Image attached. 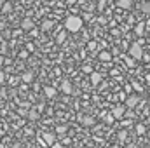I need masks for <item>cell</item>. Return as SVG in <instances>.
I'll list each match as a JSON object with an SVG mask.
<instances>
[{"instance_id":"cell-1","label":"cell","mask_w":150,"mask_h":148,"mask_svg":"<svg viewBox=\"0 0 150 148\" xmlns=\"http://www.w3.org/2000/svg\"><path fill=\"white\" fill-rule=\"evenodd\" d=\"M82 26H84V21H82V18L80 16H68L67 19H65V30L67 32H72V33H77V32H80L82 30Z\"/></svg>"},{"instance_id":"cell-2","label":"cell","mask_w":150,"mask_h":148,"mask_svg":"<svg viewBox=\"0 0 150 148\" xmlns=\"http://www.w3.org/2000/svg\"><path fill=\"white\" fill-rule=\"evenodd\" d=\"M143 47H142V44L140 42H134V44H131V47H129V56L136 61V59H143Z\"/></svg>"},{"instance_id":"cell-3","label":"cell","mask_w":150,"mask_h":148,"mask_svg":"<svg viewBox=\"0 0 150 148\" xmlns=\"http://www.w3.org/2000/svg\"><path fill=\"white\" fill-rule=\"evenodd\" d=\"M140 103V96L138 94H129V96H126V99H124V106L126 108H136V105Z\"/></svg>"},{"instance_id":"cell-4","label":"cell","mask_w":150,"mask_h":148,"mask_svg":"<svg viewBox=\"0 0 150 148\" xmlns=\"http://www.w3.org/2000/svg\"><path fill=\"white\" fill-rule=\"evenodd\" d=\"M126 110H127V108H126L124 105H117V106H113V108H112L110 115H112V117L115 118V120H119V118H122V117H124Z\"/></svg>"},{"instance_id":"cell-5","label":"cell","mask_w":150,"mask_h":148,"mask_svg":"<svg viewBox=\"0 0 150 148\" xmlns=\"http://www.w3.org/2000/svg\"><path fill=\"white\" fill-rule=\"evenodd\" d=\"M42 141H44L47 147H51L54 141H58V136H56L54 132H44V134H42Z\"/></svg>"},{"instance_id":"cell-6","label":"cell","mask_w":150,"mask_h":148,"mask_svg":"<svg viewBox=\"0 0 150 148\" xmlns=\"http://www.w3.org/2000/svg\"><path fill=\"white\" fill-rule=\"evenodd\" d=\"M35 28V25H33V19H30V18H25L23 21H21V30H25V32H30V30H33Z\"/></svg>"},{"instance_id":"cell-7","label":"cell","mask_w":150,"mask_h":148,"mask_svg":"<svg viewBox=\"0 0 150 148\" xmlns=\"http://www.w3.org/2000/svg\"><path fill=\"white\" fill-rule=\"evenodd\" d=\"M89 78H91V84H93V85H98V84L103 80V75L98 73V72H91V77H89Z\"/></svg>"},{"instance_id":"cell-8","label":"cell","mask_w":150,"mask_h":148,"mask_svg":"<svg viewBox=\"0 0 150 148\" xmlns=\"http://www.w3.org/2000/svg\"><path fill=\"white\" fill-rule=\"evenodd\" d=\"M117 7L119 9H124V11H129L133 7V2L131 0H117Z\"/></svg>"},{"instance_id":"cell-9","label":"cell","mask_w":150,"mask_h":148,"mask_svg":"<svg viewBox=\"0 0 150 148\" xmlns=\"http://www.w3.org/2000/svg\"><path fill=\"white\" fill-rule=\"evenodd\" d=\"M61 92L63 94H72V84L68 80H63L61 82Z\"/></svg>"},{"instance_id":"cell-10","label":"cell","mask_w":150,"mask_h":148,"mask_svg":"<svg viewBox=\"0 0 150 148\" xmlns=\"http://www.w3.org/2000/svg\"><path fill=\"white\" fill-rule=\"evenodd\" d=\"M98 59H100V61H105V63H107V61H110V59H112V54H110L108 51H101V52L98 54Z\"/></svg>"},{"instance_id":"cell-11","label":"cell","mask_w":150,"mask_h":148,"mask_svg":"<svg viewBox=\"0 0 150 148\" xmlns=\"http://www.w3.org/2000/svg\"><path fill=\"white\" fill-rule=\"evenodd\" d=\"M134 32H136L138 37H143V35H145V23H138L136 28H134Z\"/></svg>"},{"instance_id":"cell-12","label":"cell","mask_w":150,"mask_h":148,"mask_svg":"<svg viewBox=\"0 0 150 148\" xmlns=\"http://www.w3.org/2000/svg\"><path fill=\"white\" fill-rule=\"evenodd\" d=\"M140 7H142V12H143L145 16H150V0H145Z\"/></svg>"},{"instance_id":"cell-13","label":"cell","mask_w":150,"mask_h":148,"mask_svg":"<svg viewBox=\"0 0 150 148\" xmlns=\"http://www.w3.org/2000/svg\"><path fill=\"white\" fill-rule=\"evenodd\" d=\"M67 131H68V127H67V125H58L54 134H58V136H61V138H63V136L67 134Z\"/></svg>"},{"instance_id":"cell-14","label":"cell","mask_w":150,"mask_h":148,"mask_svg":"<svg viewBox=\"0 0 150 148\" xmlns=\"http://www.w3.org/2000/svg\"><path fill=\"white\" fill-rule=\"evenodd\" d=\"M44 92H45V96H47V98H54V96H56V89H54V87H51V85H49V87H45V89H44Z\"/></svg>"},{"instance_id":"cell-15","label":"cell","mask_w":150,"mask_h":148,"mask_svg":"<svg viewBox=\"0 0 150 148\" xmlns=\"http://www.w3.org/2000/svg\"><path fill=\"white\" fill-rule=\"evenodd\" d=\"M136 132H138L140 136L147 134V127H145V124H138V125H136Z\"/></svg>"},{"instance_id":"cell-16","label":"cell","mask_w":150,"mask_h":148,"mask_svg":"<svg viewBox=\"0 0 150 148\" xmlns=\"http://www.w3.org/2000/svg\"><path fill=\"white\" fill-rule=\"evenodd\" d=\"M23 82H26V84L33 82V73H32V72H26V73H23Z\"/></svg>"},{"instance_id":"cell-17","label":"cell","mask_w":150,"mask_h":148,"mask_svg":"<svg viewBox=\"0 0 150 148\" xmlns=\"http://www.w3.org/2000/svg\"><path fill=\"white\" fill-rule=\"evenodd\" d=\"M65 40H67V33H65V32L58 33V37H56V42H58V44H63Z\"/></svg>"},{"instance_id":"cell-18","label":"cell","mask_w":150,"mask_h":148,"mask_svg":"<svg viewBox=\"0 0 150 148\" xmlns=\"http://www.w3.org/2000/svg\"><path fill=\"white\" fill-rule=\"evenodd\" d=\"M51 28H52V21H44V23H42V30H44V32H47V30H51Z\"/></svg>"},{"instance_id":"cell-19","label":"cell","mask_w":150,"mask_h":148,"mask_svg":"<svg viewBox=\"0 0 150 148\" xmlns=\"http://www.w3.org/2000/svg\"><path fill=\"white\" fill-rule=\"evenodd\" d=\"M96 47H98V44H96V42H94V40H91V42H89V44H87V49H89V51H91V52H94V51H96Z\"/></svg>"},{"instance_id":"cell-20","label":"cell","mask_w":150,"mask_h":148,"mask_svg":"<svg viewBox=\"0 0 150 148\" xmlns=\"http://www.w3.org/2000/svg\"><path fill=\"white\" fill-rule=\"evenodd\" d=\"M113 120H115V118H113L112 115H107V117H105V124H108V125L113 124Z\"/></svg>"},{"instance_id":"cell-21","label":"cell","mask_w":150,"mask_h":148,"mask_svg":"<svg viewBox=\"0 0 150 148\" xmlns=\"http://www.w3.org/2000/svg\"><path fill=\"white\" fill-rule=\"evenodd\" d=\"M28 54H30V52L25 49V51H21V52H19V58H21V59H26V58H28Z\"/></svg>"},{"instance_id":"cell-22","label":"cell","mask_w":150,"mask_h":148,"mask_svg":"<svg viewBox=\"0 0 150 148\" xmlns=\"http://www.w3.org/2000/svg\"><path fill=\"white\" fill-rule=\"evenodd\" d=\"M30 118H32V120H37V118H38V113L32 110V111H30Z\"/></svg>"},{"instance_id":"cell-23","label":"cell","mask_w":150,"mask_h":148,"mask_svg":"<svg viewBox=\"0 0 150 148\" xmlns=\"http://www.w3.org/2000/svg\"><path fill=\"white\" fill-rule=\"evenodd\" d=\"M26 51H28V52H33V51H35V45H33V44H28V45H26Z\"/></svg>"},{"instance_id":"cell-24","label":"cell","mask_w":150,"mask_h":148,"mask_svg":"<svg viewBox=\"0 0 150 148\" xmlns=\"http://www.w3.org/2000/svg\"><path fill=\"white\" fill-rule=\"evenodd\" d=\"M51 148H63V143H58V141H54V143L51 145Z\"/></svg>"},{"instance_id":"cell-25","label":"cell","mask_w":150,"mask_h":148,"mask_svg":"<svg viewBox=\"0 0 150 148\" xmlns=\"http://www.w3.org/2000/svg\"><path fill=\"white\" fill-rule=\"evenodd\" d=\"M0 84H5V73L0 72Z\"/></svg>"},{"instance_id":"cell-26","label":"cell","mask_w":150,"mask_h":148,"mask_svg":"<svg viewBox=\"0 0 150 148\" xmlns=\"http://www.w3.org/2000/svg\"><path fill=\"white\" fill-rule=\"evenodd\" d=\"M91 124H93V118H91V117H89V118H86V120H84V125H91Z\"/></svg>"},{"instance_id":"cell-27","label":"cell","mask_w":150,"mask_h":148,"mask_svg":"<svg viewBox=\"0 0 150 148\" xmlns=\"http://www.w3.org/2000/svg\"><path fill=\"white\" fill-rule=\"evenodd\" d=\"M4 11H11V4H9V2H7V4L4 5Z\"/></svg>"},{"instance_id":"cell-28","label":"cell","mask_w":150,"mask_h":148,"mask_svg":"<svg viewBox=\"0 0 150 148\" xmlns=\"http://www.w3.org/2000/svg\"><path fill=\"white\" fill-rule=\"evenodd\" d=\"M84 72H86V73H91L93 70H91V66H84Z\"/></svg>"},{"instance_id":"cell-29","label":"cell","mask_w":150,"mask_h":148,"mask_svg":"<svg viewBox=\"0 0 150 148\" xmlns=\"http://www.w3.org/2000/svg\"><path fill=\"white\" fill-rule=\"evenodd\" d=\"M119 138H120V141H124V138H126V132H120V134H119Z\"/></svg>"},{"instance_id":"cell-30","label":"cell","mask_w":150,"mask_h":148,"mask_svg":"<svg viewBox=\"0 0 150 148\" xmlns=\"http://www.w3.org/2000/svg\"><path fill=\"white\" fill-rule=\"evenodd\" d=\"M2 37H5V38H9V37H11V32H9V30H7V32H5V33H4V35H2Z\"/></svg>"},{"instance_id":"cell-31","label":"cell","mask_w":150,"mask_h":148,"mask_svg":"<svg viewBox=\"0 0 150 148\" xmlns=\"http://www.w3.org/2000/svg\"><path fill=\"white\" fill-rule=\"evenodd\" d=\"M4 61H5V59H4V58H0V66L4 65Z\"/></svg>"},{"instance_id":"cell-32","label":"cell","mask_w":150,"mask_h":148,"mask_svg":"<svg viewBox=\"0 0 150 148\" xmlns=\"http://www.w3.org/2000/svg\"><path fill=\"white\" fill-rule=\"evenodd\" d=\"M110 148H122L120 145H113V147H110Z\"/></svg>"},{"instance_id":"cell-33","label":"cell","mask_w":150,"mask_h":148,"mask_svg":"<svg viewBox=\"0 0 150 148\" xmlns=\"http://www.w3.org/2000/svg\"><path fill=\"white\" fill-rule=\"evenodd\" d=\"M0 42H4V37H2V33H0Z\"/></svg>"},{"instance_id":"cell-34","label":"cell","mask_w":150,"mask_h":148,"mask_svg":"<svg viewBox=\"0 0 150 148\" xmlns=\"http://www.w3.org/2000/svg\"><path fill=\"white\" fill-rule=\"evenodd\" d=\"M129 148H134V147H129Z\"/></svg>"},{"instance_id":"cell-35","label":"cell","mask_w":150,"mask_h":148,"mask_svg":"<svg viewBox=\"0 0 150 148\" xmlns=\"http://www.w3.org/2000/svg\"><path fill=\"white\" fill-rule=\"evenodd\" d=\"M149 122H150V117H149Z\"/></svg>"}]
</instances>
